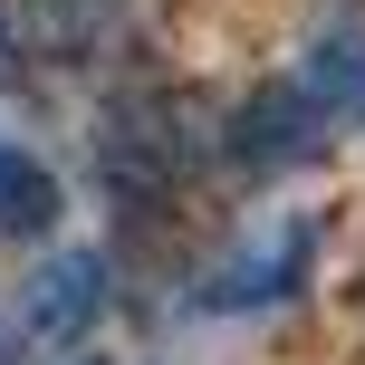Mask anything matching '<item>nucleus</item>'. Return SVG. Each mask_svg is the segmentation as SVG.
Wrapping results in <instances>:
<instances>
[{"mask_svg": "<svg viewBox=\"0 0 365 365\" xmlns=\"http://www.w3.org/2000/svg\"><path fill=\"white\" fill-rule=\"evenodd\" d=\"M212 135H221V106L202 87H135L96 115V182L125 202V221L164 212V202L212 164Z\"/></svg>", "mask_w": 365, "mask_h": 365, "instance_id": "f257e3e1", "label": "nucleus"}, {"mask_svg": "<svg viewBox=\"0 0 365 365\" xmlns=\"http://www.w3.org/2000/svg\"><path fill=\"white\" fill-rule=\"evenodd\" d=\"M212 164H231L240 182H279V173L327 164V106H317L298 77H259L240 106H221Z\"/></svg>", "mask_w": 365, "mask_h": 365, "instance_id": "f03ea898", "label": "nucleus"}, {"mask_svg": "<svg viewBox=\"0 0 365 365\" xmlns=\"http://www.w3.org/2000/svg\"><path fill=\"white\" fill-rule=\"evenodd\" d=\"M29 48L87 77H125L154 58V0H29Z\"/></svg>", "mask_w": 365, "mask_h": 365, "instance_id": "7ed1b4c3", "label": "nucleus"}, {"mask_svg": "<svg viewBox=\"0 0 365 365\" xmlns=\"http://www.w3.org/2000/svg\"><path fill=\"white\" fill-rule=\"evenodd\" d=\"M308 259H317V221H279V231L240 240L231 259H212V269L192 279V298H182V308H192V317H250V308H279V298L308 289Z\"/></svg>", "mask_w": 365, "mask_h": 365, "instance_id": "20e7f679", "label": "nucleus"}, {"mask_svg": "<svg viewBox=\"0 0 365 365\" xmlns=\"http://www.w3.org/2000/svg\"><path fill=\"white\" fill-rule=\"evenodd\" d=\"M106 298H115L106 250H58L48 269L29 279V336H38V346H77V336H96Z\"/></svg>", "mask_w": 365, "mask_h": 365, "instance_id": "39448f33", "label": "nucleus"}, {"mask_svg": "<svg viewBox=\"0 0 365 365\" xmlns=\"http://www.w3.org/2000/svg\"><path fill=\"white\" fill-rule=\"evenodd\" d=\"M58 212H68L58 173L38 164L29 145H10V135H0V240H48Z\"/></svg>", "mask_w": 365, "mask_h": 365, "instance_id": "423d86ee", "label": "nucleus"}, {"mask_svg": "<svg viewBox=\"0 0 365 365\" xmlns=\"http://www.w3.org/2000/svg\"><path fill=\"white\" fill-rule=\"evenodd\" d=\"M298 87L327 106V125H365V38L356 29H327L298 68Z\"/></svg>", "mask_w": 365, "mask_h": 365, "instance_id": "0eeeda50", "label": "nucleus"}, {"mask_svg": "<svg viewBox=\"0 0 365 365\" xmlns=\"http://www.w3.org/2000/svg\"><path fill=\"white\" fill-rule=\"evenodd\" d=\"M29 77V58H19V29H10V0H0V87H19Z\"/></svg>", "mask_w": 365, "mask_h": 365, "instance_id": "6e6552de", "label": "nucleus"}, {"mask_svg": "<svg viewBox=\"0 0 365 365\" xmlns=\"http://www.w3.org/2000/svg\"><path fill=\"white\" fill-rule=\"evenodd\" d=\"M0 365H19V336H10V327H0Z\"/></svg>", "mask_w": 365, "mask_h": 365, "instance_id": "1a4fd4ad", "label": "nucleus"}, {"mask_svg": "<svg viewBox=\"0 0 365 365\" xmlns=\"http://www.w3.org/2000/svg\"><path fill=\"white\" fill-rule=\"evenodd\" d=\"M77 365H106V356H77Z\"/></svg>", "mask_w": 365, "mask_h": 365, "instance_id": "9d476101", "label": "nucleus"}]
</instances>
